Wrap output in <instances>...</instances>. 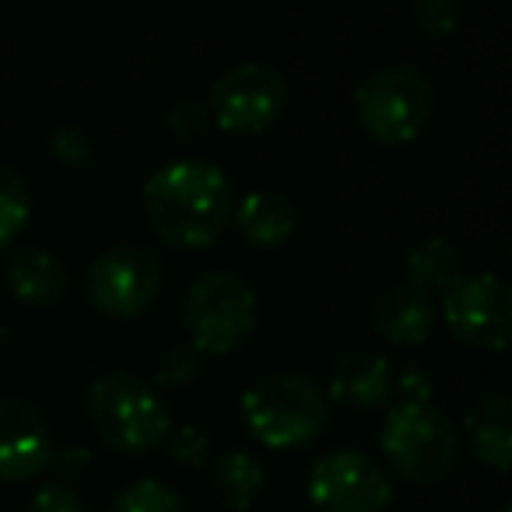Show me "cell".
Returning a JSON list of instances; mask_svg holds the SVG:
<instances>
[{"mask_svg": "<svg viewBox=\"0 0 512 512\" xmlns=\"http://www.w3.org/2000/svg\"><path fill=\"white\" fill-rule=\"evenodd\" d=\"M235 211L232 186L211 162L179 158L144 183V214L172 249H204L228 228Z\"/></svg>", "mask_w": 512, "mask_h": 512, "instance_id": "cell-1", "label": "cell"}, {"mask_svg": "<svg viewBox=\"0 0 512 512\" xmlns=\"http://www.w3.org/2000/svg\"><path fill=\"white\" fill-rule=\"evenodd\" d=\"M379 449L393 474L425 488L453 474L456 456H460V435H456L453 418L432 400H404L386 418Z\"/></svg>", "mask_w": 512, "mask_h": 512, "instance_id": "cell-2", "label": "cell"}, {"mask_svg": "<svg viewBox=\"0 0 512 512\" xmlns=\"http://www.w3.org/2000/svg\"><path fill=\"white\" fill-rule=\"evenodd\" d=\"M242 421L267 449H295L313 442L327 425V397L309 376L271 372L242 393Z\"/></svg>", "mask_w": 512, "mask_h": 512, "instance_id": "cell-3", "label": "cell"}, {"mask_svg": "<svg viewBox=\"0 0 512 512\" xmlns=\"http://www.w3.org/2000/svg\"><path fill=\"white\" fill-rule=\"evenodd\" d=\"M88 418L109 449L127 456L151 453L169 435V411L134 372L113 369L88 390Z\"/></svg>", "mask_w": 512, "mask_h": 512, "instance_id": "cell-4", "label": "cell"}, {"mask_svg": "<svg viewBox=\"0 0 512 512\" xmlns=\"http://www.w3.org/2000/svg\"><path fill=\"white\" fill-rule=\"evenodd\" d=\"M435 109V88L418 67H376L355 88V116L379 144H411L428 127Z\"/></svg>", "mask_w": 512, "mask_h": 512, "instance_id": "cell-5", "label": "cell"}, {"mask_svg": "<svg viewBox=\"0 0 512 512\" xmlns=\"http://www.w3.org/2000/svg\"><path fill=\"white\" fill-rule=\"evenodd\" d=\"M183 327L193 348L207 355H228L242 348L256 330L253 288L232 271L204 274L186 295Z\"/></svg>", "mask_w": 512, "mask_h": 512, "instance_id": "cell-6", "label": "cell"}, {"mask_svg": "<svg viewBox=\"0 0 512 512\" xmlns=\"http://www.w3.org/2000/svg\"><path fill=\"white\" fill-rule=\"evenodd\" d=\"M162 285V260L137 242L109 246L88 267V299L102 316H113V320H134L144 309H151L162 295Z\"/></svg>", "mask_w": 512, "mask_h": 512, "instance_id": "cell-7", "label": "cell"}, {"mask_svg": "<svg viewBox=\"0 0 512 512\" xmlns=\"http://www.w3.org/2000/svg\"><path fill=\"white\" fill-rule=\"evenodd\" d=\"M442 316L456 341L481 351H505L512 344V285L498 274L456 278L442 292Z\"/></svg>", "mask_w": 512, "mask_h": 512, "instance_id": "cell-8", "label": "cell"}, {"mask_svg": "<svg viewBox=\"0 0 512 512\" xmlns=\"http://www.w3.org/2000/svg\"><path fill=\"white\" fill-rule=\"evenodd\" d=\"M211 120L225 134H260L288 106V81L267 64H239L211 88Z\"/></svg>", "mask_w": 512, "mask_h": 512, "instance_id": "cell-9", "label": "cell"}, {"mask_svg": "<svg viewBox=\"0 0 512 512\" xmlns=\"http://www.w3.org/2000/svg\"><path fill=\"white\" fill-rule=\"evenodd\" d=\"M309 502L320 512H386L393 502V484L372 456L337 449L309 474Z\"/></svg>", "mask_w": 512, "mask_h": 512, "instance_id": "cell-10", "label": "cell"}, {"mask_svg": "<svg viewBox=\"0 0 512 512\" xmlns=\"http://www.w3.org/2000/svg\"><path fill=\"white\" fill-rule=\"evenodd\" d=\"M53 460V435L43 411L25 400H0V481H32Z\"/></svg>", "mask_w": 512, "mask_h": 512, "instance_id": "cell-11", "label": "cell"}, {"mask_svg": "<svg viewBox=\"0 0 512 512\" xmlns=\"http://www.w3.org/2000/svg\"><path fill=\"white\" fill-rule=\"evenodd\" d=\"M435 313L439 309H435L432 292L411 281V285H393L379 295L372 306V327L386 344L404 348V344L428 341L435 327Z\"/></svg>", "mask_w": 512, "mask_h": 512, "instance_id": "cell-12", "label": "cell"}, {"mask_svg": "<svg viewBox=\"0 0 512 512\" xmlns=\"http://www.w3.org/2000/svg\"><path fill=\"white\" fill-rule=\"evenodd\" d=\"M393 393L390 362L376 351H348L330 369V397L348 407H379Z\"/></svg>", "mask_w": 512, "mask_h": 512, "instance_id": "cell-13", "label": "cell"}, {"mask_svg": "<svg viewBox=\"0 0 512 512\" xmlns=\"http://www.w3.org/2000/svg\"><path fill=\"white\" fill-rule=\"evenodd\" d=\"M474 456L491 470H512V397L488 393L474 400L463 418Z\"/></svg>", "mask_w": 512, "mask_h": 512, "instance_id": "cell-14", "label": "cell"}, {"mask_svg": "<svg viewBox=\"0 0 512 512\" xmlns=\"http://www.w3.org/2000/svg\"><path fill=\"white\" fill-rule=\"evenodd\" d=\"M67 285H71V274L50 249H18L8 260V288L25 306H53L64 299Z\"/></svg>", "mask_w": 512, "mask_h": 512, "instance_id": "cell-15", "label": "cell"}, {"mask_svg": "<svg viewBox=\"0 0 512 512\" xmlns=\"http://www.w3.org/2000/svg\"><path fill=\"white\" fill-rule=\"evenodd\" d=\"M235 228L242 232V239L253 242L260 249H278L285 246L288 239L295 235V207L285 193L274 190H253L239 200L235 207Z\"/></svg>", "mask_w": 512, "mask_h": 512, "instance_id": "cell-16", "label": "cell"}, {"mask_svg": "<svg viewBox=\"0 0 512 512\" xmlns=\"http://www.w3.org/2000/svg\"><path fill=\"white\" fill-rule=\"evenodd\" d=\"M264 481H267L264 463L256 460V453H249V449H228L211 467L214 495H218L221 505H228L235 512H246L260 498Z\"/></svg>", "mask_w": 512, "mask_h": 512, "instance_id": "cell-17", "label": "cell"}, {"mask_svg": "<svg viewBox=\"0 0 512 512\" xmlns=\"http://www.w3.org/2000/svg\"><path fill=\"white\" fill-rule=\"evenodd\" d=\"M407 271H411V281L421 288H439L446 292L456 278H463V267H460V249L453 246L449 239L442 235H428L421 239L418 246L411 249L407 256Z\"/></svg>", "mask_w": 512, "mask_h": 512, "instance_id": "cell-18", "label": "cell"}, {"mask_svg": "<svg viewBox=\"0 0 512 512\" xmlns=\"http://www.w3.org/2000/svg\"><path fill=\"white\" fill-rule=\"evenodd\" d=\"M29 214H32L29 183L15 169L0 165V249L11 246L22 235V228L29 225Z\"/></svg>", "mask_w": 512, "mask_h": 512, "instance_id": "cell-19", "label": "cell"}, {"mask_svg": "<svg viewBox=\"0 0 512 512\" xmlns=\"http://www.w3.org/2000/svg\"><path fill=\"white\" fill-rule=\"evenodd\" d=\"M109 512H183V498L176 488L155 477H141L113 498Z\"/></svg>", "mask_w": 512, "mask_h": 512, "instance_id": "cell-20", "label": "cell"}, {"mask_svg": "<svg viewBox=\"0 0 512 512\" xmlns=\"http://www.w3.org/2000/svg\"><path fill=\"white\" fill-rule=\"evenodd\" d=\"M414 22L425 36H449L460 22V4L456 0H411Z\"/></svg>", "mask_w": 512, "mask_h": 512, "instance_id": "cell-21", "label": "cell"}, {"mask_svg": "<svg viewBox=\"0 0 512 512\" xmlns=\"http://www.w3.org/2000/svg\"><path fill=\"white\" fill-rule=\"evenodd\" d=\"M211 106L197 99H183L169 109V130L179 137V141H200L211 127Z\"/></svg>", "mask_w": 512, "mask_h": 512, "instance_id": "cell-22", "label": "cell"}, {"mask_svg": "<svg viewBox=\"0 0 512 512\" xmlns=\"http://www.w3.org/2000/svg\"><path fill=\"white\" fill-rule=\"evenodd\" d=\"M169 453H172V460H176L179 467L197 470V467H204V463H207V453H211V439H207L200 428L183 425L179 432H172Z\"/></svg>", "mask_w": 512, "mask_h": 512, "instance_id": "cell-23", "label": "cell"}, {"mask_svg": "<svg viewBox=\"0 0 512 512\" xmlns=\"http://www.w3.org/2000/svg\"><path fill=\"white\" fill-rule=\"evenodd\" d=\"M29 512H85V502L78 498V491L67 484H43L32 495Z\"/></svg>", "mask_w": 512, "mask_h": 512, "instance_id": "cell-24", "label": "cell"}, {"mask_svg": "<svg viewBox=\"0 0 512 512\" xmlns=\"http://www.w3.org/2000/svg\"><path fill=\"white\" fill-rule=\"evenodd\" d=\"M197 376V355L186 348H172L169 355L162 358V369H158V383L165 386H186Z\"/></svg>", "mask_w": 512, "mask_h": 512, "instance_id": "cell-25", "label": "cell"}, {"mask_svg": "<svg viewBox=\"0 0 512 512\" xmlns=\"http://www.w3.org/2000/svg\"><path fill=\"white\" fill-rule=\"evenodd\" d=\"M53 155L67 165H85L88 158H92V141L74 127L57 130V137H53Z\"/></svg>", "mask_w": 512, "mask_h": 512, "instance_id": "cell-26", "label": "cell"}, {"mask_svg": "<svg viewBox=\"0 0 512 512\" xmlns=\"http://www.w3.org/2000/svg\"><path fill=\"white\" fill-rule=\"evenodd\" d=\"M400 390H404L411 400H425L428 393H432V383H428V379L421 376L418 365H407L404 376H400Z\"/></svg>", "mask_w": 512, "mask_h": 512, "instance_id": "cell-27", "label": "cell"}, {"mask_svg": "<svg viewBox=\"0 0 512 512\" xmlns=\"http://www.w3.org/2000/svg\"><path fill=\"white\" fill-rule=\"evenodd\" d=\"M502 512H512V502H509V505H505V509H502Z\"/></svg>", "mask_w": 512, "mask_h": 512, "instance_id": "cell-28", "label": "cell"}]
</instances>
